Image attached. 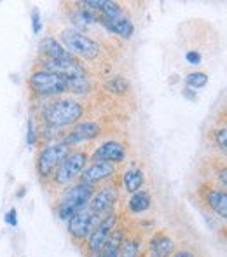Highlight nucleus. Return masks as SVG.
Segmentation results:
<instances>
[{"label": "nucleus", "instance_id": "obj_1", "mask_svg": "<svg viewBox=\"0 0 227 257\" xmlns=\"http://www.w3.org/2000/svg\"><path fill=\"white\" fill-rule=\"evenodd\" d=\"M95 194V187L84 182H77L72 187H68L63 194H61L60 201H58L56 213L61 220H68L72 215L79 212V210L86 208Z\"/></svg>", "mask_w": 227, "mask_h": 257}, {"label": "nucleus", "instance_id": "obj_2", "mask_svg": "<svg viewBox=\"0 0 227 257\" xmlns=\"http://www.w3.org/2000/svg\"><path fill=\"white\" fill-rule=\"evenodd\" d=\"M84 114V108L79 102L70 98H63L53 102L46 107L44 119L51 128H63V126L75 124Z\"/></svg>", "mask_w": 227, "mask_h": 257}, {"label": "nucleus", "instance_id": "obj_3", "mask_svg": "<svg viewBox=\"0 0 227 257\" xmlns=\"http://www.w3.org/2000/svg\"><path fill=\"white\" fill-rule=\"evenodd\" d=\"M61 41L68 53H74L77 56H82L86 60H95L100 56V44L89 39L79 30H63L61 32Z\"/></svg>", "mask_w": 227, "mask_h": 257}, {"label": "nucleus", "instance_id": "obj_4", "mask_svg": "<svg viewBox=\"0 0 227 257\" xmlns=\"http://www.w3.org/2000/svg\"><path fill=\"white\" fill-rule=\"evenodd\" d=\"M28 84L34 89L37 95L42 96H53V95H61V93L68 91V79L56 75L53 72L48 70H39L34 72L28 79Z\"/></svg>", "mask_w": 227, "mask_h": 257}, {"label": "nucleus", "instance_id": "obj_5", "mask_svg": "<svg viewBox=\"0 0 227 257\" xmlns=\"http://www.w3.org/2000/svg\"><path fill=\"white\" fill-rule=\"evenodd\" d=\"M86 163H88V156L84 153H72L68 154L63 161L60 163V166L56 168V172L53 173L55 182L58 186H70L77 177L82 175V172L86 170Z\"/></svg>", "mask_w": 227, "mask_h": 257}, {"label": "nucleus", "instance_id": "obj_6", "mask_svg": "<svg viewBox=\"0 0 227 257\" xmlns=\"http://www.w3.org/2000/svg\"><path fill=\"white\" fill-rule=\"evenodd\" d=\"M102 217L93 213L91 210L82 208L79 210L75 215H72L68 219V233L75 241H84L91 236V233L95 231V227L102 222Z\"/></svg>", "mask_w": 227, "mask_h": 257}, {"label": "nucleus", "instance_id": "obj_7", "mask_svg": "<svg viewBox=\"0 0 227 257\" xmlns=\"http://www.w3.org/2000/svg\"><path fill=\"white\" fill-rule=\"evenodd\" d=\"M70 154V149H68L67 144L60 142V144H53V146H48L41 151L37 159V172L42 179H49L53 177V173L56 172V168L60 166V163L63 161L67 156Z\"/></svg>", "mask_w": 227, "mask_h": 257}, {"label": "nucleus", "instance_id": "obj_8", "mask_svg": "<svg viewBox=\"0 0 227 257\" xmlns=\"http://www.w3.org/2000/svg\"><path fill=\"white\" fill-rule=\"evenodd\" d=\"M117 198H119V191L114 186L102 187L98 193L93 194L86 208L91 210L96 215H100L102 219H105V217H109L112 213L114 206L117 203Z\"/></svg>", "mask_w": 227, "mask_h": 257}, {"label": "nucleus", "instance_id": "obj_9", "mask_svg": "<svg viewBox=\"0 0 227 257\" xmlns=\"http://www.w3.org/2000/svg\"><path fill=\"white\" fill-rule=\"evenodd\" d=\"M115 224H117V217L114 213H110L109 217L102 220L98 226L95 227V231L91 233V236L88 238V254L89 257H98L102 247L105 245L109 234L114 231Z\"/></svg>", "mask_w": 227, "mask_h": 257}, {"label": "nucleus", "instance_id": "obj_10", "mask_svg": "<svg viewBox=\"0 0 227 257\" xmlns=\"http://www.w3.org/2000/svg\"><path fill=\"white\" fill-rule=\"evenodd\" d=\"M44 70L53 72L56 75H61L65 79H75V77H84V70H82L81 63L72 58H63V60H46Z\"/></svg>", "mask_w": 227, "mask_h": 257}, {"label": "nucleus", "instance_id": "obj_11", "mask_svg": "<svg viewBox=\"0 0 227 257\" xmlns=\"http://www.w3.org/2000/svg\"><path fill=\"white\" fill-rule=\"evenodd\" d=\"M115 173V166L112 163H107V161H100V163H93L91 166L82 172L81 175V182L89 184V186L95 187L96 184L103 182V180L110 179Z\"/></svg>", "mask_w": 227, "mask_h": 257}, {"label": "nucleus", "instance_id": "obj_12", "mask_svg": "<svg viewBox=\"0 0 227 257\" xmlns=\"http://www.w3.org/2000/svg\"><path fill=\"white\" fill-rule=\"evenodd\" d=\"M102 128H100L98 122L95 121H82L79 124H75V128L68 133L63 139V144L70 146V144H77V142H84V140H91L96 139L100 135Z\"/></svg>", "mask_w": 227, "mask_h": 257}, {"label": "nucleus", "instance_id": "obj_13", "mask_svg": "<svg viewBox=\"0 0 227 257\" xmlns=\"http://www.w3.org/2000/svg\"><path fill=\"white\" fill-rule=\"evenodd\" d=\"M126 158V151L124 147L119 142H105L103 146L98 147L95 154H93V161L100 163V161H107V163H121Z\"/></svg>", "mask_w": 227, "mask_h": 257}, {"label": "nucleus", "instance_id": "obj_14", "mask_svg": "<svg viewBox=\"0 0 227 257\" xmlns=\"http://www.w3.org/2000/svg\"><path fill=\"white\" fill-rule=\"evenodd\" d=\"M126 240V231L119 229V227H114V231L109 234L105 245L102 247L98 257H119L121 254V247Z\"/></svg>", "mask_w": 227, "mask_h": 257}, {"label": "nucleus", "instance_id": "obj_15", "mask_svg": "<svg viewBox=\"0 0 227 257\" xmlns=\"http://www.w3.org/2000/svg\"><path fill=\"white\" fill-rule=\"evenodd\" d=\"M204 201L206 205L217 213L220 219L227 217V194L225 191H218V189H208L204 194Z\"/></svg>", "mask_w": 227, "mask_h": 257}, {"label": "nucleus", "instance_id": "obj_16", "mask_svg": "<svg viewBox=\"0 0 227 257\" xmlns=\"http://www.w3.org/2000/svg\"><path fill=\"white\" fill-rule=\"evenodd\" d=\"M173 248H175V241L168 234H156L149 243L152 257H170L173 254Z\"/></svg>", "mask_w": 227, "mask_h": 257}, {"label": "nucleus", "instance_id": "obj_17", "mask_svg": "<svg viewBox=\"0 0 227 257\" xmlns=\"http://www.w3.org/2000/svg\"><path fill=\"white\" fill-rule=\"evenodd\" d=\"M41 51L48 56V60H63V58H72V54L53 37H46L41 41Z\"/></svg>", "mask_w": 227, "mask_h": 257}, {"label": "nucleus", "instance_id": "obj_18", "mask_svg": "<svg viewBox=\"0 0 227 257\" xmlns=\"http://www.w3.org/2000/svg\"><path fill=\"white\" fill-rule=\"evenodd\" d=\"M102 23L109 32L121 35V37H124V39L131 37L133 30H135V28H133V23L128 20V18H119V20H107V18H103Z\"/></svg>", "mask_w": 227, "mask_h": 257}, {"label": "nucleus", "instance_id": "obj_19", "mask_svg": "<svg viewBox=\"0 0 227 257\" xmlns=\"http://www.w3.org/2000/svg\"><path fill=\"white\" fill-rule=\"evenodd\" d=\"M150 205H152V198H150L149 193H145V191H142V189L133 193V196L129 198V201H128V208L131 213L145 212V210L150 208Z\"/></svg>", "mask_w": 227, "mask_h": 257}, {"label": "nucleus", "instance_id": "obj_20", "mask_svg": "<svg viewBox=\"0 0 227 257\" xmlns=\"http://www.w3.org/2000/svg\"><path fill=\"white\" fill-rule=\"evenodd\" d=\"M143 180H145V177H143V172L140 168L128 170V172L124 173V177H122V182H124V189L128 191V193H131V194L142 189Z\"/></svg>", "mask_w": 227, "mask_h": 257}, {"label": "nucleus", "instance_id": "obj_21", "mask_svg": "<svg viewBox=\"0 0 227 257\" xmlns=\"http://www.w3.org/2000/svg\"><path fill=\"white\" fill-rule=\"evenodd\" d=\"M72 21L75 23V27L86 28V27H89V25L96 23L98 20H96V16L91 13V11H88V9H79L77 13L72 14Z\"/></svg>", "mask_w": 227, "mask_h": 257}, {"label": "nucleus", "instance_id": "obj_22", "mask_svg": "<svg viewBox=\"0 0 227 257\" xmlns=\"http://www.w3.org/2000/svg\"><path fill=\"white\" fill-rule=\"evenodd\" d=\"M140 255V240L136 238H126L121 247L119 257H138Z\"/></svg>", "mask_w": 227, "mask_h": 257}, {"label": "nucleus", "instance_id": "obj_23", "mask_svg": "<svg viewBox=\"0 0 227 257\" xmlns=\"http://www.w3.org/2000/svg\"><path fill=\"white\" fill-rule=\"evenodd\" d=\"M88 89H89V82H88V79H86V75L84 77L68 79V91L81 95V93H86Z\"/></svg>", "mask_w": 227, "mask_h": 257}, {"label": "nucleus", "instance_id": "obj_24", "mask_svg": "<svg viewBox=\"0 0 227 257\" xmlns=\"http://www.w3.org/2000/svg\"><path fill=\"white\" fill-rule=\"evenodd\" d=\"M185 81H187V88H203L208 82V77L203 72H192V74L187 75Z\"/></svg>", "mask_w": 227, "mask_h": 257}, {"label": "nucleus", "instance_id": "obj_25", "mask_svg": "<svg viewBox=\"0 0 227 257\" xmlns=\"http://www.w3.org/2000/svg\"><path fill=\"white\" fill-rule=\"evenodd\" d=\"M128 88H129V84H128V81H126L124 77H114L112 81L107 82V89H110L112 93H117V95L124 93Z\"/></svg>", "mask_w": 227, "mask_h": 257}, {"label": "nucleus", "instance_id": "obj_26", "mask_svg": "<svg viewBox=\"0 0 227 257\" xmlns=\"http://www.w3.org/2000/svg\"><path fill=\"white\" fill-rule=\"evenodd\" d=\"M215 142L217 146L220 147V151L224 153L225 151V146H227V135H225V128H220L215 132Z\"/></svg>", "mask_w": 227, "mask_h": 257}, {"label": "nucleus", "instance_id": "obj_27", "mask_svg": "<svg viewBox=\"0 0 227 257\" xmlns=\"http://www.w3.org/2000/svg\"><path fill=\"white\" fill-rule=\"evenodd\" d=\"M41 28H42L41 14H39L37 9H34V11H32V30H34V34H39V32H41Z\"/></svg>", "mask_w": 227, "mask_h": 257}, {"label": "nucleus", "instance_id": "obj_28", "mask_svg": "<svg viewBox=\"0 0 227 257\" xmlns=\"http://www.w3.org/2000/svg\"><path fill=\"white\" fill-rule=\"evenodd\" d=\"M185 58H187V61H189L190 65H199L201 63V54L197 51H189L185 54Z\"/></svg>", "mask_w": 227, "mask_h": 257}, {"label": "nucleus", "instance_id": "obj_29", "mask_svg": "<svg viewBox=\"0 0 227 257\" xmlns=\"http://www.w3.org/2000/svg\"><path fill=\"white\" fill-rule=\"evenodd\" d=\"M16 215H18L16 210L11 208L9 212L6 213V222H7V224H11V226H18V219H16Z\"/></svg>", "mask_w": 227, "mask_h": 257}, {"label": "nucleus", "instance_id": "obj_30", "mask_svg": "<svg viewBox=\"0 0 227 257\" xmlns=\"http://www.w3.org/2000/svg\"><path fill=\"white\" fill-rule=\"evenodd\" d=\"M35 139H37V133H35L34 121H30V122H28V144H30V146H34Z\"/></svg>", "mask_w": 227, "mask_h": 257}, {"label": "nucleus", "instance_id": "obj_31", "mask_svg": "<svg viewBox=\"0 0 227 257\" xmlns=\"http://www.w3.org/2000/svg\"><path fill=\"white\" fill-rule=\"evenodd\" d=\"M170 257H196V255L190 250H178V252H173Z\"/></svg>", "mask_w": 227, "mask_h": 257}, {"label": "nucleus", "instance_id": "obj_32", "mask_svg": "<svg viewBox=\"0 0 227 257\" xmlns=\"http://www.w3.org/2000/svg\"><path fill=\"white\" fill-rule=\"evenodd\" d=\"M183 96H185V98H189V100H196V93H190V88H185L183 89Z\"/></svg>", "mask_w": 227, "mask_h": 257}, {"label": "nucleus", "instance_id": "obj_33", "mask_svg": "<svg viewBox=\"0 0 227 257\" xmlns=\"http://www.w3.org/2000/svg\"><path fill=\"white\" fill-rule=\"evenodd\" d=\"M218 180L222 182V191L225 189V168H222V172H218Z\"/></svg>", "mask_w": 227, "mask_h": 257}]
</instances>
